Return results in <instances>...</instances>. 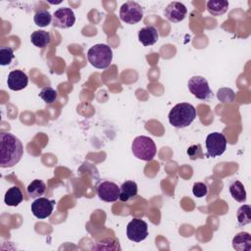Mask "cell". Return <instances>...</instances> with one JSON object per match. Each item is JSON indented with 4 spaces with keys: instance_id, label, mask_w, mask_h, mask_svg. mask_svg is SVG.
Masks as SVG:
<instances>
[{
    "instance_id": "obj_14",
    "label": "cell",
    "mask_w": 251,
    "mask_h": 251,
    "mask_svg": "<svg viewBox=\"0 0 251 251\" xmlns=\"http://www.w3.org/2000/svg\"><path fill=\"white\" fill-rule=\"evenodd\" d=\"M159 39V32L153 25H147L142 27L138 31V40L144 46H150L155 44Z\"/></svg>"
},
{
    "instance_id": "obj_27",
    "label": "cell",
    "mask_w": 251,
    "mask_h": 251,
    "mask_svg": "<svg viewBox=\"0 0 251 251\" xmlns=\"http://www.w3.org/2000/svg\"><path fill=\"white\" fill-rule=\"evenodd\" d=\"M192 192L197 198L204 197L208 193V186L204 182H195L192 187Z\"/></svg>"
},
{
    "instance_id": "obj_11",
    "label": "cell",
    "mask_w": 251,
    "mask_h": 251,
    "mask_svg": "<svg viewBox=\"0 0 251 251\" xmlns=\"http://www.w3.org/2000/svg\"><path fill=\"white\" fill-rule=\"evenodd\" d=\"M54 205V200H50L45 197H38L31 203L30 209L33 216L37 219H46L52 214Z\"/></svg>"
},
{
    "instance_id": "obj_2",
    "label": "cell",
    "mask_w": 251,
    "mask_h": 251,
    "mask_svg": "<svg viewBox=\"0 0 251 251\" xmlns=\"http://www.w3.org/2000/svg\"><path fill=\"white\" fill-rule=\"evenodd\" d=\"M196 118V110L189 103H178L169 113L170 124L176 128L188 126Z\"/></svg>"
},
{
    "instance_id": "obj_25",
    "label": "cell",
    "mask_w": 251,
    "mask_h": 251,
    "mask_svg": "<svg viewBox=\"0 0 251 251\" xmlns=\"http://www.w3.org/2000/svg\"><path fill=\"white\" fill-rule=\"evenodd\" d=\"M14 50L11 47H1L0 48V65L7 66L10 65L14 59Z\"/></svg>"
},
{
    "instance_id": "obj_5",
    "label": "cell",
    "mask_w": 251,
    "mask_h": 251,
    "mask_svg": "<svg viewBox=\"0 0 251 251\" xmlns=\"http://www.w3.org/2000/svg\"><path fill=\"white\" fill-rule=\"evenodd\" d=\"M206 157L216 158L224 154L226 149V138L221 132L209 133L206 137Z\"/></svg>"
},
{
    "instance_id": "obj_19",
    "label": "cell",
    "mask_w": 251,
    "mask_h": 251,
    "mask_svg": "<svg viewBox=\"0 0 251 251\" xmlns=\"http://www.w3.org/2000/svg\"><path fill=\"white\" fill-rule=\"evenodd\" d=\"M23 199H24V196L21 189L18 186H12L6 191L4 202L8 206L15 207V206H18L23 201Z\"/></svg>"
},
{
    "instance_id": "obj_17",
    "label": "cell",
    "mask_w": 251,
    "mask_h": 251,
    "mask_svg": "<svg viewBox=\"0 0 251 251\" xmlns=\"http://www.w3.org/2000/svg\"><path fill=\"white\" fill-rule=\"evenodd\" d=\"M228 188H229L231 197L235 201H237L239 203H243L246 201V191H245L244 185L239 180L234 179V180L230 181Z\"/></svg>"
},
{
    "instance_id": "obj_9",
    "label": "cell",
    "mask_w": 251,
    "mask_h": 251,
    "mask_svg": "<svg viewBox=\"0 0 251 251\" xmlns=\"http://www.w3.org/2000/svg\"><path fill=\"white\" fill-rule=\"evenodd\" d=\"M98 197L105 202H115L120 197V187L113 181L105 180L96 187Z\"/></svg>"
},
{
    "instance_id": "obj_7",
    "label": "cell",
    "mask_w": 251,
    "mask_h": 251,
    "mask_svg": "<svg viewBox=\"0 0 251 251\" xmlns=\"http://www.w3.org/2000/svg\"><path fill=\"white\" fill-rule=\"evenodd\" d=\"M189 91L199 100H209L212 97V90L207 79L200 75H194L187 82Z\"/></svg>"
},
{
    "instance_id": "obj_4",
    "label": "cell",
    "mask_w": 251,
    "mask_h": 251,
    "mask_svg": "<svg viewBox=\"0 0 251 251\" xmlns=\"http://www.w3.org/2000/svg\"><path fill=\"white\" fill-rule=\"evenodd\" d=\"M131 151L137 159L149 162L154 159L157 148L152 138L145 135H140L133 139Z\"/></svg>"
},
{
    "instance_id": "obj_6",
    "label": "cell",
    "mask_w": 251,
    "mask_h": 251,
    "mask_svg": "<svg viewBox=\"0 0 251 251\" xmlns=\"http://www.w3.org/2000/svg\"><path fill=\"white\" fill-rule=\"evenodd\" d=\"M143 18L142 7L133 1L124 3L120 8V19L128 25H135Z\"/></svg>"
},
{
    "instance_id": "obj_8",
    "label": "cell",
    "mask_w": 251,
    "mask_h": 251,
    "mask_svg": "<svg viewBox=\"0 0 251 251\" xmlns=\"http://www.w3.org/2000/svg\"><path fill=\"white\" fill-rule=\"evenodd\" d=\"M126 236L129 240L140 242L148 236V226L141 219H132L126 226Z\"/></svg>"
},
{
    "instance_id": "obj_13",
    "label": "cell",
    "mask_w": 251,
    "mask_h": 251,
    "mask_svg": "<svg viewBox=\"0 0 251 251\" xmlns=\"http://www.w3.org/2000/svg\"><path fill=\"white\" fill-rule=\"evenodd\" d=\"M28 83V77L25 73L21 70H15L9 73L7 78L8 87L13 91H19L26 87Z\"/></svg>"
},
{
    "instance_id": "obj_23",
    "label": "cell",
    "mask_w": 251,
    "mask_h": 251,
    "mask_svg": "<svg viewBox=\"0 0 251 251\" xmlns=\"http://www.w3.org/2000/svg\"><path fill=\"white\" fill-rule=\"evenodd\" d=\"M52 19H53V16L47 10H38L36 11L33 17V21L35 25L40 27L47 26L52 22Z\"/></svg>"
},
{
    "instance_id": "obj_24",
    "label": "cell",
    "mask_w": 251,
    "mask_h": 251,
    "mask_svg": "<svg viewBox=\"0 0 251 251\" xmlns=\"http://www.w3.org/2000/svg\"><path fill=\"white\" fill-rule=\"evenodd\" d=\"M39 97L47 104H52L56 101L58 97V92L50 86L43 87L39 92Z\"/></svg>"
},
{
    "instance_id": "obj_1",
    "label": "cell",
    "mask_w": 251,
    "mask_h": 251,
    "mask_svg": "<svg viewBox=\"0 0 251 251\" xmlns=\"http://www.w3.org/2000/svg\"><path fill=\"white\" fill-rule=\"evenodd\" d=\"M24 154L22 141L10 132L0 133V167L11 168L17 165Z\"/></svg>"
},
{
    "instance_id": "obj_10",
    "label": "cell",
    "mask_w": 251,
    "mask_h": 251,
    "mask_svg": "<svg viewBox=\"0 0 251 251\" xmlns=\"http://www.w3.org/2000/svg\"><path fill=\"white\" fill-rule=\"evenodd\" d=\"M53 25L59 28H69L75 23V16L71 8H60L53 14Z\"/></svg>"
},
{
    "instance_id": "obj_21",
    "label": "cell",
    "mask_w": 251,
    "mask_h": 251,
    "mask_svg": "<svg viewBox=\"0 0 251 251\" xmlns=\"http://www.w3.org/2000/svg\"><path fill=\"white\" fill-rule=\"evenodd\" d=\"M26 191L31 198L41 197L46 191V184L41 179H34L28 184Z\"/></svg>"
},
{
    "instance_id": "obj_16",
    "label": "cell",
    "mask_w": 251,
    "mask_h": 251,
    "mask_svg": "<svg viewBox=\"0 0 251 251\" xmlns=\"http://www.w3.org/2000/svg\"><path fill=\"white\" fill-rule=\"evenodd\" d=\"M137 195V184L133 180L125 181L120 187V197L122 202H127Z\"/></svg>"
},
{
    "instance_id": "obj_26",
    "label": "cell",
    "mask_w": 251,
    "mask_h": 251,
    "mask_svg": "<svg viewBox=\"0 0 251 251\" xmlns=\"http://www.w3.org/2000/svg\"><path fill=\"white\" fill-rule=\"evenodd\" d=\"M187 155L190 158V160H196V159H203L204 153L202 151L200 144H193L187 149Z\"/></svg>"
},
{
    "instance_id": "obj_12",
    "label": "cell",
    "mask_w": 251,
    "mask_h": 251,
    "mask_svg": "<svg viewBox=\"0 0 251 251\" xmlns=\"http://www.w3.org/2000/svg\"><path fill=\"white\" fill-rule=\"evenodd\" d=\"M164 14L169 21L173 23H179L185 18L187 14V9L180 2H171L165 8Z\"/></svg>"
},
{
    "instance_id": "obj_15",
    "label": "cell",
    "mask_w": 251,
    "mask_h": 251,
    "mask_svg": "<svg viewBox=\"0 0 251 251\" xmlns=\"http://www.w3.org/2000/svg\"><path fill=\"white\" fill-rule=\"evenodd\" d=\"M232 247L237 251L251 250V235L248 232L241 231L232 238Z\"/></svg>"
},
{
    "instance_id": "obj_20",
    "label": "cell",
    "mask_w": 251,
    "mask_h": 251,
    "mask_svg": "<svg viewBox=\"0 0 251 251\" xmlns=\"http://www.w3.org/2000/svg\"><path fill=\"white\" fill-rule=\"evenodd\" d=\"M30 40H31V43L34 46H36L38 48H44L50 43L51 36H50V33L48 31L35 30L31 33Z\"/></svg>"
},
{
    "instance_id": "obj_18",
    "label": "cell",
    "mask_w": 251,
    "mask_h": 251,
    "mask_svg": "<svg viewBox=\"0 0 251 251\" xmlns=\"http://www.w3.org/2000/svg\"><path fill=\"white\" fill-rule=\"evenodd\" d=\"M228 9V2L226 0H210L207 2L208 12L215 17L224 15Z\"/></svg>"
},
{
    "instance_id": "obj_3",
    "label": "cell",
    "mask_w": 251,
    "mask_h": 251,
    "mask_svg": "<svg viewBox=\"0 0 251 251\" xmlns=\"http://www.w3.org/2000/svg\"><path fill=\"white\" fill-rule=\"evenodd\" d=\"M113 59V51L107 44H95L87 51L88 62L96 69H106Z\"/></svg>"
},
{
    "instance_id": "obj_22",
    "label": "cell",
    "mask_w": 251,
    "mask_h": 251,
    "mask_svg": "<svg viewBox=\"0 0 251 251\" xmlns=\"http://www.w3.org/2000/svg\"><path fill=\"white\" fill-rule=\"evenodd\" d=\"M237 226H243L251 223V208L249 205H242L236 212Z\"/></svg>"
}]
</instances>
